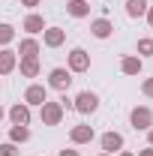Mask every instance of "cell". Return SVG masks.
I'll return each instance as SVG.
<instances>
[{"label": "cell", "mask_w": 153, "mask_h": 156, "mask_svg": "<svg viewBox=\"0 0 153 156\" xmlns=\"http://www.w3.org/2000/svg\"><path fill=\"white\" fill-rule=\"evenodd\" d=\"M93 138H96V132H93V126H87V123H78V126H72V129H69V141H72L75 147L90 144Z\"/></svg>", "instance_id": "obj_8"}, {"label": "cell", "mask_w": 153, "mask_h": 156, "mask_svg": "<svg viewBox=\"0 0 153 156\" xmlns=\"http://www.w3.org/2000/svg\"><path fill=\"white\" fill-rule=\"evenodd\" d=\"M144 18H147V24L153 27V6H147V15H144Z\"/></svg>", "instance_id": "obj_28"}, {"label": "cell", "mask_w": 153, "mask_h": 156, "mask_svg": "<svg viewBox=\"0 0 153 156\" xmlns=\"http://www.w3.org/2000/svg\"><path fill=\"white\" fill-rule=\"evenodd\" d=\"M21 150H18V144H12V141H3L0 144V156H18Z\"/></svg>", "instance_id": "obj_22"}, {"label": "cell", "mask_w": 153, "mask_h": 156, "mask_svg": "<svg viewBox=\"0 0 153 156\" xmlns=\"http://www.w3.org/2000/svg\"><path fill=\"white\" fill-rule=\"evenodd\" d=\"M66 69H69L72 75L87 72V69H90V54H87L84 48H72V51L66 54Z\"/></svg>", "instance_id": "obj_3"}, {"label": "cell", "mask_w": 153, "mask_h": 156, "mask_svg": "<svg viewBox=\"0 0 153 156\" xmlns=\"http://www.w3.org/2000/svg\"><path fill=\"white\" fill-rule=\"evenodd\" d=\"M135 54L144 60V57H153V39L150 36H144V39H138V45H135Z\"/></svg>", "instance_id": "obj_20"}, {"label": "cell", "mask_w": 153, "mask_h": 156, "mask_svg": "<svg viewBox=\"0 0 153 156\" xmlns=\"http://www.w3.org/2000/svg\"><path fill=\"white\" fill-rule=\"evenodd\" d=\"M141 69H144V60L138 57V54H126V57L120 60V72L123 75H141Z\"/></svg>", "instance_id": "obj_15"}, {"label": "cell", "mask_w": 153, "mask_h": 156, "mask_svg": "<svg viewBox=\"0 0 153 156\" xmlns=\"http://www.w3.org/2000/svg\"><path fill=\"white\" fill-rule=\"evenodd\" d=\"M90 33H93L96 39H108L111 33H114V24L108 18H93L90 21Z\"/></svg>", "instance_id": "obj_16"}, {"label": "cell", "mask_w": 153, "mask_h": 156, "mask_svg": "<svg viewBox=\"0 0 153 156\" xmlns=\"http://www.w3.org/2000/svg\"><path fill=\"white\" fill-rule=\"evenodd\" d=\"M45 87H51V90H60V93H66L69 87H72V72L66 69V66H54L51 72H48V84Z\"/></svg>", "instance_id": "obj_2"}, {"label": "cell", "mask_w": 153, "mask_h": 156, "mask_svg": "<svg viewBox=\"0 0 153 156\" xmlns=\"http://www.w3.org/2000/svg\"><path fill=\"white\" fill-rule=\"evenodd\" d=\"M135 156H153V147H144V150H138Z\"/></svg>", "instance_id": "obj_27"}, {"label": "cell", "mask_w": 153, "mask_h": 156, "mask_svg": "<svg viewBox=\"0 0 153 156\" xmlns=\"http://www.w3.org/2000/svg\"><path fill=\"white\" fill-rule=\"evenodd\" d=\"M18 72H21L24 78H39V72H42L39 57H21V60H18Z\"/></svg>", "instance_id": "obj_14"}, {"label": "cell", "mask_w": 153, "mask_h": 156, "mask_svg": "<svg viewBox=\"0 0 153 156\" xmlns=\"http://www.w3.org/2000/svg\"><path fill=\"white\" fill-rule=\"evenodd\" d=\"M129 123H132V129H138V132H147L153 126V108L150 105H135L132 111H129Z\"/></svg>", "instance_id": "obj_1"}, {"label": "cell", "mask_w": 153, "mask_h": 156, "mask_svg": "<svg viewBox=\"0 0 153 156\" xmlns=\"http://www.w3.org/2000/svg\"><path fill=\"white\" fill-rule=\"evenodd\" d=\"M3 117H6V111H3V105H0V120H3Z\"/></svg>", "instance_id": "obj_31"}, {"label": "cell", "mask_w": 153, "mask_h": 156, "mask_svg": "<svg viewBox=\"0 0 153 156\" xmlns=\"http://www.w3.org/2000/svg\"><path fill=\"white\" fill-rule=\"evenodd\" d=\"M39 3H42V0H21V6H27V9H30V12H33V9H36Z\"/></svg>", "instance_id": "obj_25"}, {"label": "cell", "mask_w": 153, "mask_h": 156, "mask_svg": "<svg viewBox=\"0 0 153 156\" xmlns=\"http://www.w3.org/2000/svg\"><path fill=\"white\" fill-rule=\"evenodd\" d=\"M141 93L147 99H153V78H144V81H141Z\"/></svg>", "instance_id": "obj_23"}, {"label": "cell", "mask_w": 153, "mask_h": 156, "mask_svg": "<svg viewBox=\"0 0 153 156\" xmlns=\"http://www.w3.org/2000/svg\"><path fill=\"white\" fill-rule=\"evenodd\" d=\"M63 105L60 102H42L39 105V120H42V126H57L60 120H63Z\"/></svg>", "instance_id": "obj_4"}, {"label": "cell", "mask_w": 153, "mask_h": 156, "mask_svg": "<svg viewBox=\"0 0 153 156\" xmlns=\"http://www.w3.org/2000/svg\"><path fill=\"white\" fill-rule=\"evenodd\" d=\"M12 39H15V27L3 21V24H0V48H9V42H12Z\"/></svg>", "instance_id": "obj_21"}, {"label": "cell", "mask_w": 153, "mask_h": 156, "mask_svg": "<svg viewBox=\"0 0 153 156\" xmlns=\"http://www.w3.org/2000/svg\"><path fill=\"white\" fill-rule=\"evenodd\" d=\"M66 12L72 18H87L90 15V0H66Z\"/></svg>", "instance_id": "obj_17"}, {"label": "cell", "mask_w": 153, "mask_h": 156, "mask_svg": "<svg viewBox=\"0 0 153 156\" xmlns=\"http://www.w3.org/2000/svg\"><path fill=\"white\" fill-rule=\"evenodd\" d=\"M57 102H60V105H63V111H75V102H72V99L66 96V93H63V96H60Z\"/></svg>", "instance_id": "obj_24"}, {"label": "cell", "mask_w": 153, "mask_h": 156, "mask_svg": "<svg viewBox=\"0 0 153 156\" xmlns=\"http://www.w3.org/2000/svg\"><path fill=\"white\" fill-rule=\"evenodd\" d=\"M147 6H150L147 0H126V3H123V9H126L129 18H144V15H147Z\"/></svg>", "instance_id": "obj_18"}, {"label": "cell", "mask_w": 153, "mask_h": 156, "mask_svg": "<svg viewBox=\"0 0 153 156\" xmlns=\"http://www.w3.org/2000/svg\"><path fill=\"white\" fill-rule=\"evenodd\" d=\"M99 144H102V153H120L126 141H123V135H120V132H114V129H111V132H105V135L99 138Z\"/></svg>", "instance_id": "obj_10"}, {"label": "cell", "mask_w": 153, "mask_h": 156, "mask_svg": "<svg viewBox=\"0 0 153 156\" xmlns=\"http://www.w3.org/2000/svg\"><path fill=\"white\" fill-rule=\"evenodd\" d=\"M57 156H81V153H78L75 147H66V150H60V153H57Z\"/></svg>", "instance_id": "obj_26"}, {"label": "cell", "mask_w": 153, "mask_h": 156, "mask_svg": "<svg viewBox=\"0 0 153 156\" xmlns=\"http://www.w3.org/2000/svg\"><path fill=\"white\" fill-rule=\"evenodd\" d=\"M66 42V30L63 27H45L42 30V45L45 48H60Z\"/></svg>", "instance_id": "obj_11"}, {"label": "cell", "mask_w": 153, "mask_h": 156, "mask_svg": "<svg viewBox=\"0 0 153 156\" xmlns=\"http://www.w3.org/2000/svg\"><path fill=\"white\" fill-rule=\"evenodd\" d=\"M9 141L12 144H27L30 141V126H9Z\"/></svg>", "instance_id": "obj_19"}, {"label": "cell", "mask_w": 153, "mask_h": 156, "mask_svg": "<svg viewBox=\"0 0 153 156\" xmlns=\"http://www.w3.org/2000/svg\"><path fill=\"white\" fill-rule=\"evenodd\" d=\"M117 156H135V153H132V150H120Z\"/></svg>", "instance_id": "obj_30"}, {"label": "cell", "mask_w": 153, "mask_h": 156, "mask_svg": "<svg viewBox=\"0 0 153 156\" xmlns=\"http://www.w3.org/2000/svg\"><path fill=\"white\" fill-rule=\"evenodd\" d=\"M39 51H42V42H39L36 36H24L18 42V51H15V54H18V60H21V57H39Z\"/></svg>", "instance_id": "obj_12"}, {"label": "cell", "mask_w": 153, "mask_h": 156, "mask_svg": "<svg viewBox=\"0 0 153 156\" xmlns=\"http://www.w3.org/2000/svg\"><path fill=\"white\" fill-rule=\"evenodd\" d=\"M24 102H27L30 108H39L42 102H48V87H45V84H30V87L24 90Z\"/></svg>", "instance_id": "obj_7"}, {"label": "cell", "mask_w": 153, "mask_h": 156, "mask_svg": "<svg viewBox=\"0 0 153 156\" xmlns=\"http://www.w3.org/2000/svg\"><path fill=\"white\" fill-rule=\"evenodd\" d=\"M18 69V54L12 48H0V75H9Z\"/></svg>", "instance_id": "obj_13"}, {"label": "cell", "mask_w": 153, "mask_h": 156, "mask_svg": "<svg viewBox=\"0 0 153 156\" xmlns=\"http://www.w3.org/2000/svg\"><path fill=\"white\" fill-rule=\"evenodd\" d=\"M99 156H111V153H99Z\"/></svg>", "instance_id": "obj_32"}, {"label": "cell", "mask_w": 153, "mask_h": 156, "mask_svg": "<svg viewBox=\"0 0 153 156\" xmlns=\"http://www.w3.org/2000/svg\"><path fill=\"white\" fill-rule=\"evenodd\" d=\"M72 102H75V111H78V114H93L96 108H99V96H96L93 90H81Z\"/></svg>", "instance_id": "obj_6"}, {"label": "cell", "mask_w": 153, "mask_h": 156, "mask_svg": "<svg viewBox=\"0 0 153 156\" xmlns=\"http://www.w3.org/2000/svg\"><path fill=\"white\" fill-rule=\"evenodd\" d=\"M6 117H9V123H12V126H30L33 111H30V105H27V102H15V105L6 111Z\"/></svg>", "instance_id": "obj_5"}, {"label": "cell", "mask_w": 153, "mask_h": 156, "mask_svg": "<svg viewBox=\"0 0 153 156\" xmlns=\"http://www.w3.org/2000/svg\"><path fill=\"white\" fill-rule=\"evenodd\" d=\"M21 30H24L27 36H36V33H42V30H45V18H42L39 12H27V15H24V21H21Z\"/></svg>", "instance_id": "obj_9"}, {"label": "cell", "mask_w": 153, "mask_h": 156, "mask_svg": "<svg viewBox=\"0 0 153 156\" xmlns=\"http://www.w3.org/2000/svg\"><path fill=\"white\" fill-rule=\"evenodd\" d=\"M147 147H153V126L147 129Z\"/></svg>", "instance_id": "obj_29"}]
</instances>
